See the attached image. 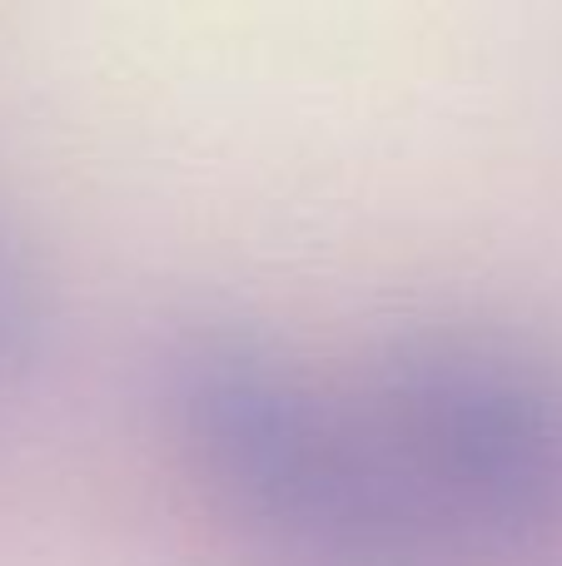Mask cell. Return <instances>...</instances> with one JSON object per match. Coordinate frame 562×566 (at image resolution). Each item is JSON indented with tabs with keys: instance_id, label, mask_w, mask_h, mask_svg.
Returning a JSON list of instances; mask_svg holds the SVG:
<instances>
[{
	"instance_id": "obj_3",
	"label": "cell",
	"mask_w": 562,
	"mask_h": 566,
	"mask_svg": "<svg viewBox=\"0 0 562 566\" xmlns=\"http://www.w3.org/2000/svg\"><path fill=\"white\" fill-rule=\"evenodd\" d=\"M35 353V293L15 249L0 234V382H10Z\"/></svg>"
},
{
	"instance_id": "obj_1",
	"label": "cell",
	"mask_w": 562,
	"mask_h": 566,
	"mask_svg": "<svg viewBox=\"0 0 562 566\" xmlns=\"http://www.w3.org/2000/svg\"><path fill=\"white\" fill-rule=\"evenodd\" d=\"M155 398L209 507L269 566H454L364 408L259 328L175 323L155 348Z\"/></svg>"
},
{
	"instance_id": "obj_2",
	"label": "cell",
	"mask_w": 562,
	"mask_h": 566,
	"mask_svg": "<svg viewBox=\"0 0 562 566\" xmlns=\"http://www.w3.org/2000/svg\"><path fill=\"white\" fill-rule=\"evenodd\" d=\"M454 566H562V368L498 328L388 333L358 392Z\"/></svg>"
}]
</instances>
